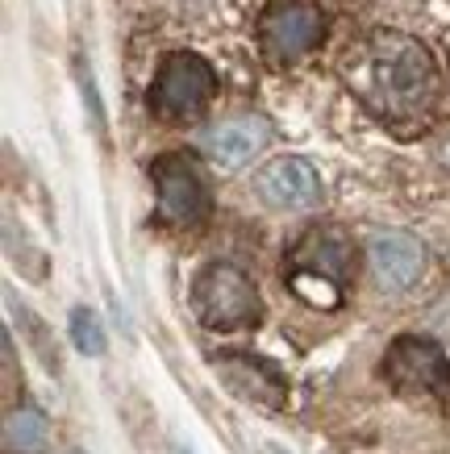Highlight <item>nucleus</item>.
Wrapping results in <instances>:
<instances>
[{
    "label": "nucleus",
    "instance_id": "nucleus-5",
    "mask_svg": "<svg viewBox=\"0 0 450 454\" xmlns=\"http://www.w3.org/2000/svg\"><path fill=\"white\" fill-rule=\"evenodd\" d=\"M326 38V13L313 0H275L259 17V46L267 63L288 67Z\"/></svg>",
    "mask_w": 450,
    "mask_h": 454
},
{
    "label": "nucleus",
    "instance_id": "nucleus-4",
    "mask_svg": "<svg viewBox=\"0 0 450 454\" xmlns=\"http://www.w3.org/2000/svg\"><path fill=\"white\" fill-rule=\"evenodd\" d=\"M213 92H217L213 67L192 51H176L163 59V67L150 83V109L163 121H192L209 109Z\"/></svg>",
    "mask_w": 450,
    "mask_h": 454
},
{
    "label": "nucleus",
    "instance_id": "nucleus-14",
    "mask_svg": "<svg viewBox=\"0 0 450 454\" xmlns=\"http://www.w3.org/2000/svg\"><path fill=\"white\" fill-rule=\"evenodd\" d=\"M67 454H83V450H67Z\"/></svg>",
    "mask_w": 450,
    "mask_h": 454
},
{
    "label": "nucleus",
    "instance_id": "nucleus-11",
    "mask_svg": "<svg viewBox=\"0 0 450 454\" xmlns=\"http://www.w3.org/2000/svg\"><path fill=\"white\" fill-rule=\"evenodd\" d=\"M267 142H272V125L263 121V117H255V113H242V117H230V121L213 125L205 138H201V146H205V154L217 167H242Z\"/></svg>",
    "mask_w": 450,
    "mask_h": 454
},
{
    "label": "nucleus",
    "instance_id": "nucleus-3",
    "mask_svg": "<svg viewBox=\"0 0 450 454\" xmlns=\"http://www.w3.org/2000/svg\"><path fill=\"white\" fill-rule=\"evenodd\" d=\"M259 288L233 262H209L192 284V313L205 330H242L250 321H259Z\"/></svg>",
    "mask_w": 450,
    "mask_h": 454
},
{
    "label": "nucleus",
    "instance_id": "nucleus-12",
    "mask_svg": "<svg viewBox=\"0 0 450 454\" xmlns=\"http://www.w3.org/2000/svg\"><path fill=\"white\" fill-rule=\"evenodd\" d=\"M46 417L34 404H17L4 417V454H46Z\"/></svg>",
    "mask_w": 450,
    "mask_h": 454
},
{
    "label": "nucleus",
    "instance_id": "nucleus-2",
    "mask_svg": "<svg viewBox=\"0 0 450 454\" xmlns=\"http://www.w3.org/2000/svg\"><path fill=\"white\" fill-rule=\"evenodd\" d=\"M284 279L313 309H334L355 279V242L338 225H313L296 238L284 259Z\"/></svg>",
    "mask_w": 450,
    "mask_h": 454
},
{
    "label": "nucleus",
    "instance_id": "nucleus-10",
    "mask_svg": "<svg viewBox=\"0 0 450 454\" xmlns=\"http://www.w3.org/2000/svg\"><path fill=\"white\" fill-rule=\"evenodd\" d=\"M367 262L383 292H409L425 271V247L405 230H388L367 242Z\"/></svg>",
    "mask_w": 450,
    "mask_h": 454
},
{
    "label": "nucleus",
    "instance_id": "nucleus-1",
    "mask_svg": "<svg viewBox=\"0 0 450 454\" xmlns=\"http://www.w3.org/2000/svg\"><path fill=\"white\" fill-rule=\"evenodd\" d=\"M346 92L400 134L422 129L438 105V67L434 55L417 38L396 29H371L346 46L338 63Z\"/></svg>",
    "mask_w": 450,
    "mask_h": 454
},
{
    "label": "nucleus",
    "instance_id": "nucleus-9",
    "mask_svg": "<svg viewBox=\"0 0 450 454\" xmlns=\"http://www.w3.org/2000/svg\"><path fill=\"white\" fill-rule=\"evenodd\" d=\"M255 196L267 208H284V213H300V208H317L321 205V176L313 171L309 159L284 154L272 159L255 176Z\"/></svg>",
    "mask_w": 450,
    "mask_h": 454
},
{
    "label": "nucleus",
    "instance_id": "nucleus-7",
    "mask_svg": "<svg viewBox=\"0 0 450 454\" xmlns=\"http://www.w3.org/2000/svg\"><path fill=\"white\" fill-rule=\"evenodd\" d=\"M150 179H154V196H159V217L171 225H201L213 208L209 184L201 176V167L188 154H163L150 163Z\"/></svg>",
    "mask_w": 450,
    "mask_h": 454
},
{
    "label": "nucleus",
    "instance_id": "nucleus-8",
    "mask_svg": "<svg viewBox=\"0 0 450 454\" xmlns=\"http://www.w3.org/2000/svg\"><path fill=\"white\" fill-rule=\"evenodd\" d=\"M213 375H217L225 392H233L238 400L255 404L263 413H280L288 404V384L284 375L275 372L267 358H255V355H221L209 363Z\"/></svg>",
    "mask_w": 450,
    "mask_h": 454
},
{
    "label": "nucleus",
    "instance_id": "nucleus-13",
    "mask_svg": "<svg viewBox=\"0 0 450 454\" xmlns=\"http://www.w3.org/2000/svg\"><path fill=\"white\" fill-rule=\"evenodd\" d=\"M71 338H75V346L83 355H105V330H100V321L88 309L71 313Z\"/></svg>",
    "mask_w": 450,
    "mask_h": 454
},
{
    "label": "nucleus",
    "instance_id": "nucleus-6",
    "mask_svg": "<svg viewBox=\"0 0 450 454\" xmlns=\"http://www.w3.org/2000/svg\"><path fill=\"white\" fill-rule=\"evenodd\" d=\"M383 380L405 396H446L450 392V358L434 338L400 333L383 355Z\"/></svg>",
    "mask_w": 450,
    "mask_h": 454
}]
</instances>
